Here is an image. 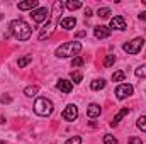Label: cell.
<instances>
[{"label":"cell","mask_w":146,"mask_h":144,"mask_svg":"<svg viewBox=\"0 0 146 144\" xmlns=\"http://www.w3.org/2000/svg\"><path fill=\"white\" fill-rule=\"evenodd\" d=\"M10 34L19 39V41H27L31 34H33V29L29 27V24L22 19H15L10 22Z\"/></svg>","instance_id":"obj_1"},{"label":"cell","mask_w":146,"mask_h":144,"mask_svg":"<svg viewBox=\"0 0 146 144\" xmlns=\"http://www.w3.org/2000/svg\"><path fill=\"white\" fill-rule=\"evenodd\" d=\"M82 51V44L78 41H72V42H65L56 49V56L58 58H73L76 54H80Z\"/></svg>","instance_id":"obj_2"},{"label":"cell","mask_w":146,"mask_h":144,"mask_svg":"<svg viewBox=\"0 0 146 144\" xmlns=\"http://www.w3.org/2000/svg\"><path fill=\"white\" fill-rule=\"evenodd\" d=\"M54 110V105L49 98H44V97H39L34 104V112L41 117H49Z\"/></svg>","instance_id":"obj_3"},{"label":"cell","mask_w":146,"mask_h":144,"mask_svg":"<svg viewBox=\"0 0 146 144\" xmlns=\"http://www.w3.org/2000/svg\"><path fill=\"white\" fill-rule=\"evenodd\" d=\"M143 46H145V39L143 37H134L133 41H127L126 44H122V49L127 54H138Z\"/></svg>","instance_id":"obj_4"},{"label":"cell","mask_w":146,"mask_h":144,"mask_svg":"<svg viewBox=\"0 0 146 144\" xmlns=\"http://www.w3.org/2000/svg\"><path fill=\"white\" fill-rule=\"evenodd\" d=\"M31 17H33V20L37 22V24L48 22V20H49V10H48L46 7H37L36 10L31 12Z\"/></svg>","instance_id":"obj_5"},{"label":"cell","mask_w":146,"mask_h":144,"mask_svg":"<svg viewBox=\"0 0 146 144\" xmlns=\"http://www.w3.org/2000/svg\"><path fill=\"white\" fill-rule=\"evenodd\" d=\"M133 92H134L133 85H129V83H121V85L115 88V97H117L119 100H124V98L131 97V95H133Z\"/></svg>","instance_id":"obj_6"},{"label":"cell","mask_w":146,"mask_h":144,"mask_svg":"<svg viewBox=\"0 0 146 144\" xmlns=\"http://www.w3.org/2000/svg\"><path fill=\"white\" fill-rule=\"evenodd\" d=\"M76 117H78V108H76V105H73V104L66 105L65 110H63V119L68 120V122H73V120H76Z\"/></svg>","instance_id":"obj_7"},{"label":"cell","mask_w":146,"mask_h":144,"mask_svg":"<svg viewBox=\"0 0 146 144\" xmlns=\"http://www.w3.org/2000/svg\"><path fill=\"white\" fill-rule=\"evenodd\" d=\"M109 29H117V31H124L126 29V20L122 15H114L110 19V27Z\"/></svg>","instance_id":"obj_8"},{"label":"cell","mask_w":146,"mask_h":144,"mask_svg":"<svg viewBox=\"0 0 146 144\" xmlns=\"http://www.w3.org/2000/svg\"><path fill=\"white\" fill-rule=\"evenodd\" d=\"M56 88H58L60 92H63V93H70L73 90V83L68 81V80H65V78H61V80L56 81Z\"/></svg>","instance_id":"obj_9"},{"label":"cell","mask_w":146,"mask_h":144,"mask_svg":"<svg viewBox=\"0 0 146 144\" xmlns=\"http://www.w3.org/2000/svg\"><path fill=\"white\" fill-rule=\"evenodd\" d=\"M94 34L97 39H107L110 36V29L107 26H97L95 29H94Z\"/></svg>","instance_id":"obj_10"},{"label":"cell","mask_w":146,"mask_h":144,"mask_svg":"<svg viewBox=\"0 0 146 144\" xmlns=\"http://www.w3.org/2000/svg\"><path fill=\"white\" fill-rule=\"evenodd\" d=\"M53 31H54V27H53V22H51V20H48V22H46V26H44V27L41 29V32H39V41H44L46 37H49Z\"/></svg>","instance_id":"obj_11"},{"label":"cell","mask_w":146,"mask_h":144,"mask_svg":"<svg viewBox=\"0 0 146 144\" xmlns=\"http://www.w3.org/2000/svg\"><path fill=\"white\" fill-rule=\"evenodd\" d=\"M100 112H102V107H100L99 104H90L88 108H87V115H88L90 119L99 117V115H100Z\"/></svg>","instance_id":"obj_12"},{"label":"cell","mask_w":146,"mask_h":144,"mask_svg":"<svg viewBox=\"0 0 146 144\" xmlns=\"http://www.w3.org/2000/svg\"><path fill=\"white\" fill-rule=\"evenodd\" d=\"M19 10H36L37 9V0H27V2H21L19 5Z\"/></svg>","instance_id":"obj_13"},{"label":"cell","mask_w":146,"mask_h":144,"mask_svg":"<svg viewBox=\"0 0 146 144\" xmlns=\"http://www.w3.org/2000/svg\"><path fill=\"white\" fill-rule=\"evenodd\" d=\"M61 27L65 29V31H72L73 27L76 26V19L75 17H65V19H61Z\"/></svg>","instance_id":"obj_14"},{"label":"cell","mask_w":146,"mask_h":144,"mask_svg":"<svg viewBox=\"0 0 146 144\" xmlns=\"http://www.w3.org/2000/svg\"><path fill=\"white\" fill-rule=\"evenodd\" d=\"M127 114H129V108H122V110H121L117 115H114V119H112L110 126H112V127H117V126H119V122H121V120H122V119H124Z\"/></svg>","instance_id":"obj_15"},{"label":"cell","mask_w":146,"mask_h":144,"mask_svg":"<svg viewBox=\"0 0 146 144\" xmlns=\"http://www.w3.org/2000/svg\"><path fill=\"white\" fill-rule=\"evenodd\" d=\"M106 85H107V81H106L104 78H100V80H94V81L90 83V88H92V90H95V92H99V90L106 88Z\"/></svg>","instance_id":"obj_16"},{"label":"cell","mask_w":146,"mask_h":144,"mask_svg":"<svg viewBox=\"0 0 146 144\" xmlns=\"http://www.w3.org/2000/svg\"><path fill=\"white\" fill-rule=\"evenodd\" d=\"M37 92H39V87H36V85H29V87L24 88V93H26L27 97H36Z\"/></svg>","instance_id":"obj_17"},{"label":"cell","mask_w":146,"mask_h":144,"mask_svg":"<svg viewBox=\"0 0 146 144\" xmlns=\"http://www.w3.org/2000/svg\"><path fill=\"white\" fill-rule=\"evenodd\" d=\"M31 61H33V56H31V54H27V56H22V58H19V61H17V66H19V68H24V66H27Z\"/></svg>","instance_id":"obj_18"},{"label":"cell","mask_w":146,"mask_h":144,"mask_svg":"<svg viewBox=\"0 0 146 144\" xmlns=\"http://www.w3.org/2000/svg\"><path fill=\"white\" fill-rule=\"evenodd\" d=\"M65 5H66V9H68V10H76V9H80V7H82V2H80V0H68Z\"/></svg>","instance_id":"obj_19"},{"label":"cell","mask_w":146,"mask_h":144,"mask_svg":"<svg viewBox=\"0 0 146 144\" xmlns=\"http://www.w3.org/2000/svg\"><path fill=\"white\" fill-rule=\"evenodd\" d=\"M97 15H99L100 19H109L110 9H109V7H100V9L97 10Z\"/></svg>","instance_id":"obj_20"},{"label":"cell","mask_w":146,"mask_h":144,"mask_svg":"<svg viewBox=\"0 0 146 144\" xmlns=\"http://www.w3.org/2000/svg\"><path fill=\"white\" fill-rule=\"evenodd\" d=\"M114 63H115V54H107L106 59H104V66L109 68V66H112Z\"/></svg>","instance_id":"obj_21"},{"label":"cell","mask_w":146,"mask_h":144,"mask_svg":"<svg viewBox=\"0 0 146 144\" xmlns=\"http://www.w3.org/2000/svg\"><path fill=\"white\" fill-rule=\"evenodd\" d=\"M136 126H138V129H141L143 132H146V115H141V117L138 119Z\"/></svg>","instance_id":"obj_22"},{"label":"cell","mask_w":146,"mask_h":144,"mask_svg":"<svg viewBox=\"0 0 146 144\" xmlns=\"http://www.w3.org/2000/svg\"><path fill=\"white\" fill-rule=\"evenodd\" d=\"M61 10H63V2H54V3H53V14L60 15Z\"/></svg>","instance_id":"obj_23"},{"label":"cell","mask_w":146,"mask_h":144,"mask_svg":"<svg viewBox=\"0 0 146 144\" xmlns=\"http://www.w3.org/2000/svg\"><path fill=\"white\" fill-rule=\"evenodd\" d=\"M126 78V73L124 71H114V75H112V80L114 81H122Z\"/></svg>","instance_id":"obj_24"},{"label":"cell","mask_w":146,"mask_h":144,"mask_svg":"<svg viewBox=\"0 0 146 144\" xmlns=\"http://www.w3.org/2000/svg\"><path fill=\"white\" fill-rule=\"evenodd\" d=\"M134 73H136V76H139V78H145V76H146V65H143V66H138Z\"/></svg>","instance_id":"obj_25"},{"label":"cell","mask_w":146,"mask_h":144,"mask_svg":"<svg viewBox=\"0 0 146 144\" xmlns=\"http://www.w3.org/2000/svg\"><path fill=\"white\" fill-rule=\"evenodd\" d=\"M104 144H117V139L110 134H106L104 136Z\"/></svg>","instance_id":"obj_26"},{"label":"cell","mask_w":146,"mask_h":144,"mask_svg":"<svg viewBox=\"0 0 146 144\" xmlns=\"http://www.w3.org/2000/svg\"><path fill=\"white\" fill-rule=\"evenodd\" d=\"M83 58H80V56H75L72 59V66H83Z\"/></svg>","instance_id":"obj_27"},{"label":"cell","mask_w":146,"mask_h":144,"mask_svg":"<svg viewBox=\"0 0 146 144\" xmlns=\"http://www.w3.org/2000/svg\"><path fill=\"white\" fill-rule=\"evenodd\" d=\"M82 73H78V71H75V73H72V81L73 83H80L82 81Z\"/></svg>","instance_id":"obj_28"},{"label":"cell","mask_w":146,"mask_h":144,"mask_svg":"<svg viewBox=\"0 0 146 144\" xmlns=\"http://www.w3.org/2000/svg\"><path fill=\"white\" fill-rule=\"evenodd\" d=\"M65 144H82V137H80V136H73V137H70Z\"/></svg>","instance_id":"obj_29"},{"label":"cell","mask_w":146,"mask_h":144,"mask_svg":"<svg viewBox=\"0 0 146 144\" xmlns=\"http://www.w3.org/2000/svg\"><path fill=\"white\" fill-rule=\"evenodd\" d=\"M0 102H2V104H10V102H12V97H9V95H2V97H0Z\"/></svg>","instance_id":"obj_30"},{"label":"cell","mask_w":146,"mask_h":144,"mask_svg":"<svg viewBox=\"0 0 146 144\" xmlns=\"http://www.w3.org/2000/svg\"><path fill=\"white\" fill-rule=\"evenodd\" d=\"M129 144H143V141H141L139 137H131V139H129Z\"/></svg>","instance_id":"obj_31"},{"label":"cell","mask_w":146,"mask_h":144,"mask_svg":"<svg viewBox=\"0 0 146 144\" xmlns=\"http://www.w3.org/2000/svg\"><path fill=\"white\" fill-rule=\"evenodd\" d=\"M90 15H92V9L87 7V9H85V17H90Z\"/></svg>","instance_id":"obj_32"},{"label":"cell","mask_w":146,"mask_h":144,"mask_svg":"<svg viewBox=\"0 0 146 144\" xmlns=\"http://www.w3.org/2000/svg\"><path fill=\"white\" fill-rule=\"evenodd\" d=\"M87 36V32L85 31H80V32H76V37H85Z\"/></svg>","instance_id":"obj_33"},{"label":"cell","mask_w":146,"mask_h":144,"mask_svg":"<svg viewBox=\"0 0 146 144\" xmlns=\"http://www.w3.org/2000/svg\"><path fill=\"white\" fill-rule=\"evenodd\" d=\"M139 19H141V20H145V22H146V10H145V12H141V14H139Z\"/></svg>","instance_id":"obj_34"},{"label":"cell","mask_w":146,"mask_h":144,"mask_svg":"<svg viewBox=\"0 0 146 144\" xmlns=\"http://www.w3.org/2000/svg\"><path fill=\"white\" fill-rule=\"evenodd\" d=\"M2 19H3V14H0V20H2Z\"/></svg>","instance_id":"obj_35"},{"label":"cell","mask_w":146,"mask_h":144,"mask_svg":"<svg viewBox=\"0 0 146 144\" xmlns=\"http://www.w3.org/2000/svg\"><path fill=\"white\" fill-rule=\"evenodd\" d=\"M145 3H146V0H145Z\"/></svg>","instance_id":"obj_36"}]
</instances>
